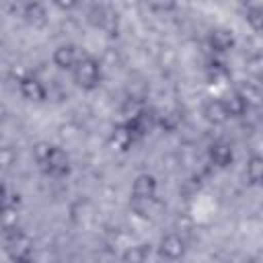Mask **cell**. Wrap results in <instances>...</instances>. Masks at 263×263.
Listing matches in <instances>:
<instances>
[{
    "instance_id": "30bf717a",
    "label": "cell",
    "mask_w": 263,
    "mask_h": 263,
    "mask_svg": "<svg viewBox=\"0 0 263 263\" xmlns=\"http://www.w3.org/2000/svg\"><path fill=\"white\" fill-rule=\"evenodd\" d=\"M210 47L216 51V53H226L234 47V35L230 29H224V27H218L210 33Z\"/></svg>"
},
{
    "instance_id": "9a60e30c",
    "label": "cell",
    "mask_w": 263,
    "mask_h": 263,
    "mask_svg": "<svg viewBox=\"0 0 263 263\" xmlns=\"http://www.w3.org/2000/svg\"><path fill=\"white\" fill-rule=\"evenodd\" d=\"M263 179V158L259 154H253L247 162V181L251 185H259Z\"/></svg>"
},
{
    "instance_id": "7a4b0ae2",
    "label": "cell",
    "mask_w": 263,
    "mask_h": 263,
    "mask_svg": "<svg viewBox=\"0 0 263 263\" xmlns=\"http://www.w3.org/2000/svg\"><path fill=\"white\" fill-rule=\"evenodd\" d=\"M4 249L6 253L10 255V259H27L31 257V249H33V242L31 238L21 230V228H14V230H8L6 236H4Z\"/></svg>"
},
{
    "instance_id": "44dd1931",
    "label": "cell",
    "mask_w": 263,
    "mask_h": 263,
    "mask_svg": "<svg viewBox=\"0 0 263 263\" xmlns=\"http://www.w3.org/2000/svg\"><path fill=\"white\" fill-rule=\"evenodd\" d=\"M16 160V150L12 146H0V168L6 171L14 164Z\"/></svg>"
},
{
    "instance_id": "ffe728a7",
    "label": "cell",
    "mask_w": 263,
    "mask_h": 263,
    "mask_svg": "<svg viewBox=\"0 0 263 263\" xmlns=\"http://www.w3.org/2000/svg\"><path fill=\"white\" fill-rule=\"evenodd\" d=\"M247 23L253 27V31H261V27H263V8H261V4H255V6H251V8H247Z\"/></svg>"
},
{
    "instance_id": "6da1fadb",
    "label": "cell",
    "mask_w": 263,
    "mask_h": 263,
    "mask_svg": "<svg viewBox=\"0 0 263 263\" xmlns=\"http://www.w3.org/2000/svg\"><path fill=\"white\" fill-rule=\"evenodd\" d=\"M72 76H74V82L78 88L82 90H92L101 84V64L99 60L86 55V58H80L76 62V66L72 68Z\"/></svg>"
},
{
    "instance_id": "603a6c76",
    "label": "cell",
    "mask_w": 263,
    "mask_h": 263,
    "mask_svg": "<svg viewBox=\"0 0 263 263\" xmlns=\"http://www.w3.org/2000/svg\"><path fill=\"white\" fill-rule=\"evenodd\" d=\"M259 62H261V58H259V55H255V58H251V60H249V70L255 74V78H259Z\"/></svg>"
},
{
    "instance_id": "9c48e42d",
    "label": "cell",
    "mask_w": 263,
    "mask_h": 263,
    "mask_svg": "<svg viewBox=\"0 0 263 263\" xmlns=\"http://www.w3.org/2000/svg\"><path fill=\"white\" fill-rule=\"evenodd\" d=\"M203 117H205V121L212 123V125H224V123L230 119L222 99H210V101L203 105Z\"/></svg>"
},
{
    "instance_id": "484cf974",
    "label": "cell",
    "mask_w": 263,
    "mask_h": 263,
    "mask_svg": "<svg viewBox=\"0 0 263 263\" xmlns=\"http://www.w3.org/2000/svg\"><path fill=\"white\" fill-rule=\"evenodd\" d=\"M12 263H33V261H31V257H27V259H14Z\"/></svg>"
},
{
    "instance_id": "3957f363",
    "label": "cell",
    "mask_w": 263,
    "mask_h": 263,
    "mask_svg": "<svg viewBox=\"0 0 263 263\" xmlns=\"http://www.w3.org/2000/svg\"><path fill=\"white\" fill-rule=\"evenodd\" d=\"M43 171L51 177H66L70 173V156L66 154L64 148H58V146H51V152L47 156V160L41 164Z\"/></svg>"
},
{
    "instance_id": "d6986e66",
    "label": "cell",
    "mask_w": 263,
    "mask_h": 263,
    "mask_svg": "<svg viewBox=\"0 0 263 263\" xmlns=\"http://www.w3.org/2000/svg\"><path fill=\"white\" fill-rule=\"evenodd\" d=\"M179 123H181V113H179V111H175V109L164 111V113H160V115L156 117V125L164 127L166 132H173Z\"/></svg>"
},
{
    "instance_id": "8fae6325",
    "label": "cell",
    "mask_w": 263,
    "mask_h": 263,
    "mask_svg": "<svg viewBox=\"0 0 263 263\" xmlns=\"http://www.w3.org/2000/svg\"><path fill=\"white\" fill-rule=\"evenodd\" d=\"M208 154H210L212 164L218 166V168H226V166L232 162V158H234L232 146L226 144V142H214V144L210 146V152H208Z\"/></svg>"
},
{
    "instance_id": "d4e9b609",
    "label": "cell",
    "mask_w": 263,
    "mask_h": 263,
    "mask_svg": "<svg viewBox=\"0 0 263 263\" xmlns=\"http://www.w3.org/2000/svg\"><path fill=\"white\" fill-rule=\"evenodd\" d=\"M55 6L62 8V10H72V8H76L78 4H76V2H55Z\"/></svg>"
},
{
    "instance_id": "8992f818",
    "label": "cell",
    "mask_w": 263,
    "mask_h": 263,
    "mask_svg": "<svg viewBox=\"0 0 263 263\" xmlns=\"http://www.w3.org/2000/svg\"><path fill=\"white\" fill-rule=\"evenodd\" d=\"M134 142H136V136H134V132H132V127H129L127 121H121V123L113 125L111 136H109V144H111L115 150L125 152V150L132 148Z\"/></svg>"
},
{
    "instance_id": "5bb4252c",
    "label": "cell",
    "mask_w": 263,
    "mask_h": 263,
    "mask_svg": "<svg viewBox=\"0 0 263 263\" xmlns=\"http://www.w3.org/2000/svg\"><path fill=\"white\" fill-rule=\"evenodd\" d=\"M224 101V107H226V111H228V117H242L247 111H249V105H247V101L234 90V92H230L226 99H222Z\"/></svg>"
},
{
    "instance_id": "5b68a950",
    "label": "cell",
    "mask_w": 263,
    "mask_h": 263,
    "mask_svg": "<svg viewBox=\"0 0 263 263\" xmlns=\"http://www.w3.org/2000/svg\"><path fill=\"white\" fill-rule=\"evenodd\" d=\"M156 111L154 109H140L134 117H129L127 119V123H129V127H132V132H134V136H136V140L138 138H142V136H146L154 125H156Z\"/></svg>"
},
{
    "instance_id": "ba28073f",
    "label": "cell",
    "mask_w": 263,
    "mask_h": 263,
    "mask_svg": "<svg viewBox=\"0 0 263 263\" xmlns=\"http://www.w3.org/2000/svg\"><path fill=\"white\" fill-rule=\"evenodd\" d=\"M158 251H160V255H162V257H166V259H171V261L181 259V257L185 255V240H183L179 234L171 232V234L162 236Z\"/></svg>"
},
{
    "instance_id": "2e32d148",
    "label": "cell",
    "mask_w": 263,
    "mask_h": 263,
    "mask_svg": "<svg viewBox=\"0 0 263 263\" xmlns=\"http://www.w3.org/2000/svg\"><path fill=\"white\" fill-rule=\"evenodd\" d=\"M148 255H150V245H136L123 253V261L125 263H146Z\"/></svg>"
},
{
    "instance_id": "7402d4cb",
    "label": "cell",
    "mask_w": 263,
    "mask_h": 263,
    "mask_svg": "<svg viewBox=\"0 0 263 263\" xmlns=\"http://www.w3.org/2000/svg\"><path fill=\"white\" fill-rule=\"evenodd\" d=\"M49 152H51V144H47V142H37V144L33 146V156H35V160H37L39 164H43V162L47 160Z\"/></svg>"
},
{
    "instance_id": "4fadbf2b",
    "label": "cell",
    "mask_w": 263,
    "mask_h": 263,
    "mask_svg": "<svg viewBox=\"0 0 263 263\" xmlns=\"http://www.w3.org/2000/svg\"><path fill=\"white\" fill-rule=\"evenodd\" d=\"M23 16H25V21H27L29 25L41 27V25L47 21V10H45V6L39 4V2H27V4L23 6Z\"/></svg>"
},
{
    "instance_id": "7c38bea8",
    "label": "cell",
    "mask_w": 263,
    "mask_h": 263,
    "mask_svg": "<svg viewBox=\"0 0 263 263\" xmlns=\"http://www.w3.org/2000/svg\"><path fill=\"white\" fill-rule=\"evenodd\" d=\"M78 51L72 43H66V45H60L55 51H53V64L60 68V70H72L78 62Z\"/></svg>"
},
{
    "instance_id": "52a82bcc",
    "label": "cell",
    "mask_w": 263,
    "mask_h": 263,
    "mask_svg": "<svg viewBox=\"0 0 263 263\" xmlns=\"http://www.w3.org/2000/svg\"><path fill=\"white\" fill-rule=\"evenodd\" d=\"M18 88H21V95H23L27 101L41 103V101H45V97H47V90H45L43 82H41L39 78H35V76H25V78H21Z\"/></svg>"
},
{
    "instance_id": "277c9868",
    "label": "cell",
    "mask_w": 263,
    "mask_h": 263,
    "mask_svg": "<svg viewBox=\"0 0 263 263\" xmlns=\"http://www.w3.org/2000/svg\"><path fill=\"white\" fill-rule=\"evenodd\" d=\"M156 187H158L156 177L150 175V173H142V175L136 177V181L132 185V195L138 201H150L156 195Z\"/></svg>"
},
{
    "instance_id": "ac0fdd59",
    "label": "cell",
    "mask_w": 263,
    "mask_h": 263,
    "mask_svg": "<svg viewBox=\"0 0 263 263\" xmlns=\"http://www.w3.org/2000/svg\"><path fill=\"white\" fill-rule=\"evenodd\" d=\"M16 224H18V212L8 203V205L0 212V226H2V230H4V232H8V230L18 228Z\"/></svg>"
},
{
    "instance_id": "e0dca14e",
    "label": "cell",
    "mask_w": 263,
    "mask_h": 263,
    "mask_svg": "<svg viewBox=\"0 0 263 263\" xmlns=\"http://www.w3.org/2000/svg\"><path fill=\"white\" fill-rule=\"evenodd\" d=\"M236 92L247 101L249 109H251V107H257V105L261 103V90H259V86H257L255 82H247V84L240 86Z\"/></svg>"
},
{
    "instance_id": "cb8c5ba5",
    "label": "cell",
    "mask_w": 263,
    "mask_h": 263,
    "mask_svg": "<svg viewBox=\"0 0 263 263\" xmlns=\"http://www.w3.org/2000/svg\"><path fill=\"white\" fill-rule=\"evenodd\" d=\"M8 205V193H6V187L0 183V212Z\"/></svg>"
}]
</instances>
